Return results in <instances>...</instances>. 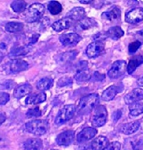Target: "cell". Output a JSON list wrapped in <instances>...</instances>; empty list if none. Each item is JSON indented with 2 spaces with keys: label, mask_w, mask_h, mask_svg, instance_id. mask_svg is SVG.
I'll list each match as a JSON object with an SVG mask.
<instances>
[{
  "label": "cell",
  "mask_w": 143,
  "mask_h": 150,
  "mask_svg": "<svg viewBox=\"0 0 143 150\" xmlns=\"http://www.w3.org/2000/svg\"><path fill=\"white\" fill-rule=\"evenodd\" d=\"M0 48L1 49H5L6 48V45H5V43H1L0 44Z\"/></svg>",
  "instance_id": "cell-47"
},
{
  "label": "cell",
  "mask_w": 143,
  "mask_h": 150,
  "mask_svg": "<svg viewBox=\"0 0 143 150\" xmlns=\"http://www.w3.org/2000/svg\"><path fill=\"white\" fill-rule=\"evenodd\" d=\"M135 36L136 38H137V40H138V41L141 42V43H142L143 42V30L137 31V33H135Z\"/></svg>",
  "instance_id": "cell-39"
},
{
  "label": "cell",
  "mask_w": 143,
  "mask_h": 150,
  "mask_svg": "<svg viewBox=\"0 0 143 150\" xmlns=\"http://www.w3.org/2000/svg\"><path fill=\"white\" fill-rule=\"evenodd\" d=\"M142 100H143V89L139 88H134L124 97L125 103L127 105L132 104Z\"/></svg>",
  "instance_id": "cell-14"
},
{
  "label": "cell",
  "mask_w": 143,
  "mask_h": 150,
  "mask_svg": "<svg viewBox=\"0 0 143 150\" xmlns=\"http://www.w3.org/2000/svg\"><path fill=\"white\" fill-rule=\"evenodd\" d=\"M130 115L133 117L138 116L143 113V102H136L129 106Z\"/></svg>",
  "instance_id": "cell-28"
},
{
  "label": "cell",
  "mask_w": 143,
  "mask_h": 150,
  "mask_svg": "<svg viewBox=\"0 0 143 150\" xmlns=\"http://www.w3.org/2000/svg\"><path fill=\"white\" fill-rule=\"evenodd\" d=\"M33 88L29 83H23L17 86L13 91V96L17 99H20L22 97L30 94Z\"/></svg>",
  "instance_id": "cell-17"
},
{
  "label": "cell",
  "mask_w": 143,
  "mask_h": 150,
  "mask_svg": "<svg viewBox=\"0 0 143 150\" xmlns=\"http://www.w3.org/2000/svg\"><path fill=\"white\" fill-rule=\"evenodd\" d=\"M125 21L131 24H135L142 21L143 8H134L127 11L125 15Z\"/></svg>",
  "instance_id": "cell-8"
},
{
  "label": "cell",
  "mask_w": 143,
  "mask_h": 150,
  "mask_svg": "<svg viewBox=\"0 0 143 150\" xmlns=\"http://www.w3.org/2000/svg\"><path fill=\"white\" fill-rule=\"evenodd\" d=\"M85 16H86V12L84 8L74 7L67 13L66 18H69L71 21H80L85 18Z\"/></svg>",
  "instance_id": "cell-16"
},
{
  "label": "cell",
  "mask_w": 143,
  "mask_h": 150,
  "mask_svg": "<svg viewBox=\"0 0 143 150\" xmlns=\"http://www.w3.org/2000/svg\"><path fill=\"white\" fill-rule=\"evenodd\" d=\"M105 44L103 41H93L87 46L86 54L89 58L98 57L104 51Z\"/></svg>",
  "instance_id": "cell-9"
},
{
  "label": "cell",
  "mask_w": 143,
  "mask_h": 150,
  "mask_svg": "<svg viewBox=\"0 0 143 150\" xmlns=\"http://www.w3.org/2000/svg\"><path fill=\"white\" fill-rule=\"evenodd\" d=\"M14 84L15 82L12 80H6V81L0 83V88H1V89H10V88L13 87Z\"/></svg>",
  "instance_id": "cell-35"
},
{
  "label": "cell",
  "mask_w": 143,
  "mask_h": 150,
  "mask_svg": "<svg viewBox=\"0 0 143 150\" xmlns=\"http://www.w3.org/2000/svg\"><path fill=\"white\" fill-rule=\"evenodd\" d=\"M53 82L54 81L52 78H42L37 81L36 88L40 91H45L52 87Z\"/></svg>",
  "instance_id": "cell-27"
},
{
  "label": "cell",
  "mask_w": 143,
  "mask_h": 150,
  "mask_svg": "<svg viewBox=\"0 0 143 150\" xmlns=\"http://www.w3.org/2000/svg\"><path fill=\"white\" fill-rule=\"evenodd\" d=\"M25 127L26 130L30 133L35 135H42L46 133L48 128V122L46 120H33L25 124Z\"/></svg>",
  "instance_id": "cell-3"
},
{
  "label": "cell",
  "mask_w": 143,
  "mask_h": 150,
  "mask_svg": "<svg viewBox=\"0 0 143 150\" xmlns=\"http://www.w3.org/2000/svg\"><path fill=\"white\" fill-rule=\"evenodd\" d=\"M80 3L81 4H91L92 2V1H79Z\"/></svg>",
  "instance_id": "cell-46"
},
{
  "label": "cell",
  "mask_w": 143,
  "mask_h": 150,
  "mask_svg": "<svg viewBox=\"0 0 143 150\" xmlns=\"http://www.w3.org/2000/svg\"><path fill=\"white\" fill-rule=\"evenodd\" d=\"M109 144L108 138L104 136H98L91 142V149L92 150H103Z\"/></svg>",
  "instance_id": "cell-21"
},
{
  "label": "cell",
  "mask_w": 143,
  "mask_h": 150,
  "mask_svg": "<svg viewBox=\"0 0 143 150\" xmlns=\"http://www.w3.org/2000/svg\"><path fill=\"white\" fill-rule=\"evenodd\" d=\"M90 74L87 71H81L75 76V79L79 82L86 81L90 79Z\"/></svg>",
  "instance_id": "cell-32"
},
{
  "label": "cell",
  "mask_w": 143,
  "mask_h": 150,
  "mask_svg": "<svg viewBox=\"0 0 143 150\" xmlns=\"http://www.w3.org/2000/svg\"><path fill=\"white\" fill-rule=\"evenodd\" d=\"M30 51V47L29 45L23 46H16L13 47L10 51V57H17L19 56H25Z\"/></svg>",
  "instance_id": "cell-23"
},
{
  "label": "cell",
  "mask_w": 143,
  "mask_h": 150,
  "mask_svg": "<svg viewBox=\"0 0 143 150\" xmlns=\"http://www.w3.org/2000/svg\"><path fill=\"white\" fill-rule=\"evenodd\" d=\"M97 129L95 127H86L79 132L76 136V140L79 143H84L90 140L96 136Z\"/></svg>",
  "instance_id": "cell-13"
},
{
  "label": "cell",
  "mask_w": 143,
  "mask_h": 150,
  "mask_svg": "<svg viewBox=\"0 0 143 150\" xmlns=\"http://www.w3.org/2000/svg\"><path fill=\"white\" fill-rule=\"evenodd\" d=\"M24 28L23 23L19 22H8L5 25V30L8 33H18L21 32Z\"/></svg>",
  "instance_id": "cell-26"
},
{
  "label": "cell",
  "mask_w": 143,
  "mask_h": 150,
  "mask_svg": "<svg viewBox=\"0 0 143 150\" xmlns=\"http://www.w3.org/2000/svg\"><path fill=\"white\" fill-rule=\"evenodd\" d=\"M142 43L138 40H135V41L130 42L128 45V50L129 52L131 54L135 53V52L139 48Z\"/></svg>",
  "instance_id": "cell-34"
},
{
  "label": "cell",
  "mask_w": 143,
  "mask_h": 150,
  "mask_svg": "<svg viewBox=\"0 0 143 150\" xmlns=\"http://www.w3.org/2000/svg\"><path fill=\"white\" fill-rule=\"evenodd\" d=\"M76 110L75 105H66L59 110L55 119V124L57 125H63L66 122L71 120L74 117Z\"/></svg>",
  "instance_id": "cell-5"
},
{
  "label": "cell",
  "mask_w": 143,
  "mask_h": 150,
  "mask_svg": "<svg viewBox=\"0 0 143 150\" xmlns=\"http://www.w3.org/2000/svg\"><path fill=\"white\" fill-rule=\"evenodd\" d=\"M106 38L113 39V40H118L119 38L122 37L124 35L123 30L120 28L119 25H115L110 28L105 33Z\"/></svg>",
  "instance_id": "cell-24"
},
{
  "label": "cell",
  "mask_w": 143,
  "mask_h": 150,
  "mask_svg": "<svg viewBox=\"0 0 143 150\" xmlns=\"http://www.w3.org/2000/svg\"><path fill=\"white\" fill-rule=\"evenodd\" d=\"M71 20L67 18H64L62 19H59L55 23H52V29L57 32H60L62 30H66L69 28V27L71 25Z\"/></svg>",
  "instance_id": "cell-25"
},
{
  "label": "cell",
  "mask_w": 143,
  "mask_h": 150,
  "mask_svg": "<svg viewBox=\"0 0 143 150\" xmlns=\"http://www.w3.org/2000/svg\"><path fill=\"white\" fill-rule=\"evenodd\" d=\"M99 96L98 93H91L81 98L78 103L77 112L79 115H86L92 112L98 105Z\"/></svg>",
  "instance_id": "cell-1"
},
{
  "label": "cell",
  "mask_w": 143,
  "mask_h": 150,
  "mask_svg": "<svg viewBox=\"0 0 143 150\" xmlns=\"http://www.w3.org/2000/svg\"><path fill=\"white\" fill-rule=\"evenodd\" d=\"M51 150H57V149H51Z\"/></svg>",
  "instance_id": "cell-48"
},
{
  "label": "cell",
  "mask_w": 143,
  "mask_h": 150,
  "mask_svg": "<svg viewBox=\"0 0 143 150\" xmlns=\"http://www.w3.org/2000/svg\"><path fill=\"white\" fill-rule=\"evenodd\" d=\"M120 148H121V144L120 142H113L109 143L103 150H120Z\"/></svg>",
  "instance_id": "cell-36"
},
{
  "label": "cell",
  "mask_w": 143,
  "mask_h": 150,
  "mask_svg": "<svg viewBox=\"0 0 143 150\" xmlns=\"http://www.w3.org/2000/svg\"><path fill=\"white\" fill-rule=\"evenodd\" d=\"M132 146L134 150H139L143 148V142L142 140L137 141L132 144Z\"/></svg>",
  "instance_id": "cell-38"
},
{
  "label": "cell",
  "mask_w": 143,
  "mask_h": 150,
  "mask_svg": "<svg viewBox=\"0 0 143 150\" xmlns=\"http://www.w3.org/2000/svg\"><path fill=\"white\" fill-rule=\"evenodd\" d=\"M122 88L120 87V85H112L109 86L102 93L101 97V100H104V101H110V100H113L117 93L121 91L119 89L120 88L121 89Z\"/></svg>",
  "instance_id": "cell-15"
},
{
  "label": "cell",
  "mask_w": 143,
  "mask_h": 150,
  "mask_svg": "<svg viewBox=\"0 0 143 150\" xmlns=\"http://www.w3.org/2000/svg\"><path fill=\"white\" fill-rule=\"evenodd\" d=\"M97 25V22L92 18H84L79 22V27L82 30H88Z\"/></svg>",
  "instance_id": "cell-31"
},
{
  "label": "cell",
  "mask_w": 143,
  "mask_h": 150,
  "mask_svg": "<svg viewBox=\"0 0 143 150\" xmlns=\"http://www.w3.org/2000/svg\"><path fill=\"white\" fill-rule=\"evenodd\" d=\"M42 141L38 138H30L23 143L25 150H42Z\"/></svg>",
  "instance_id": "cell-18"
},
{
  "label": "cell",
  "mask_w": 143,
  "mask_h": 150,
  "mask_svg": "<svg viewBox=\"0 0 143 150\" xmlns=\"http://www.w3.org/2000/svg\"><path fill=\"white\" fill-rule=\"evenodd\" d=\"M139 126H140V122L139 120H135L133 122H128V123L124 124L122 126L120 131H121L122 133L125 134H131L135 133V132H137L139 128Z\"/></svg>",
  "instance_id": "cell-22"
},
{
  "label": "cell",
  "mask_w": 143,
  "mask_h": 150,
  "mask_svg": "<svg viewBox=\"0 0 143 150\" xmlns=\"http://www.w3.org/2000/svg\"><path fill=\"white\" fill-rule=\"evenodd\" d=\"M47 9L52 15H57L62 12V4L57 1H50L47 4Z\"/></svg>",
  "instance_id": "cell-30"
},
{
  "label": "cell",
  "mask_w": 143,
  "mask_h": 150,
  "mask_svg": "<svg viewBox=\"0 0 143 150\" xmlns=\"http://www.w3.org/2000/svg\"><path fill=\"white\" fill-rule=\"evenodd\" d=\"M11 8L14 12L21 13L24 12L27 8V3L22 0H15L11 4Z\"/></svg>",
  "instance_id": "cell-29"
},
{
  "label": "cell",
  "mask_w": 143,
  "mask_h": 150,
  "mask_svg": "<svg viewBox=\"0 0 143 150\" xmlns=\"http://www.w3.org/2000/svg\"><path fill=\"white\" fill-rule=\"evenodd\" d=\"M137 85L139 86H143V76H142V77H140L139 79H137Z\"/></svg>",
  "instance_id": "cell-44"
},
{
  "label": "cell",
  "mask_w": 143,
  "mask_h": 150,
  "mask_svg": "<svg viewBox=\"0 0 143 150\" xmlns=\"http://www.w3.org/2000/svg\"><path fill=\"white\" fill-rule=\"evenodd\" d=\"M27 117L31 118V117H38L41 115V111H40L39 107H35L33 108L28 109V111L25 113Z\"/></svg>",
  "instance_id": "cell-33"
},
{
  "label": "cell",
  "mask_w": 143,
  "mask_h": 150,
  "mask_svg": "<svg viewBox=\"0 0 143 150\" xmlns=\"http://www.w3.org/2000/svg\"><path fill=\"white\" fill-rule=\"evenodd\" d=\"M10 99L9 94L5 92H0V105H5Z\"/></svg>",
  "instance_id": "cell-37"
},
{
  "label": "cell",
  "mask_w": 143,
  "mask_h": 150,
  "mask_svg": "<svg viewBox=\"0 0 143 150\" xmlns=\"http://www.w3.org/2000/svg\"><path fill=\"white\" fill-rule=\"evenodd\" d=\"M143 63V55L137 54L132 57L127 65V71L129 74H132L135 69Z\"/></svg>",
  "instance_id": "cell-19"
},
{
  "label": "cell",
  "mask_w": 143,
  "mask_h": 150,
  "mask_svg": "<svg viewBox=\"0 0 143 150\" xmlns=\"http://www.w3.org/2000/svg\"><path fill=\"white\" fill-rule=\"evenodd\" d=\"M127 70V63L124 60L115 61L112 64L108 71V76L110 79H115L125 74Z\"/></svg>",
  "instance_id": "cell-6"
},
{
  "label": "cell",
  "mask_w": 143,
  "mask_h": 150,
  "mask_svg": "<svg viewBox=\"0 0 143 150\" xmlns=\"http://www.w3.org/2000/svg\"><path fill=\"white\" fill-rule=\"evenodd\" d=\"M39 37H40V35H38V34H34L33 36H32L31 38H30L29 45H31V44L35 43V42H36L37 40H38V39L39 38Z\"/></svg>",
  "instance_id": "cell-41"
},
{
  "label": "cell",
  "mask_w": 143,
  "mask_h": 150,
  "mask_svg": "<svg viewBox=\"0 0 143 150\" xmlns=\"http://www.w3.org/2000/svg\"><path fill=\"white\" fill-rule=\"evenodd\" d=\"M59 40L64 46H74L80 42L81 37L77 33H65L59 35Z\"/></svg>",
  "instance_id": "cell-11"
},
{
  "label": "cell",
  "mask_w": 143,
  "mask_h": 150,
  "mask_svg": "<svg viewBox=\"0 0 143 150\" xmlns=\"http://www.w3.org/2000/svg\"><path fill=\"white\" fill-rule=\"evenodd\" d=\"M4 53H3L2 52H1V51H0V63L2 62L3 59H4Z\"/></svg>",
  "instance_id": "cell-45"
},
{
  "label": "cell",
  "mask_w": 143,
  "mask_h": 150,
  "mask_svg": "<svg viewBox=\"0 0 143 150\" xmlns=\"http://www.w3.org/2000/svg\"><path fill=\"white\" fill-rule=\"evenodd\" d=\"M45 6L40 3L30 5L23 12V18L28 23L38 21L45 13Z\"/></svg>",
  "instance_id": "cell-2"
},
{
  "label": "cell",
  "mask_w": 143,
  "mask_h": 150,
  "mask_svg": "<svg viewBox=\"0 0 143 150\" xmlns=\"http://www.w3.org/2000/svg\"><path fill=\"white\" fill-rule=\"evenodd\" d=\"M6 145V142L5 141V139H2V138H0V147H3Z\"/></svg>",
  "instance_id": "cell-43"
},
{
  "label": "cell",
  "mask_w": 143,
  "mask_h": 150,
  "mask_svg": "<svg viewBox=\"0 0 143 150\" xmlns=\"http://www.w3.org/2000/svg\"><path fill=\"white\" fill-rule=\"evenodd\" d=\"M47 98L46 93L41 92L39 93H35L33 95H29L25 98V103L27 105H35L41 103L45 101Z\"/></svg>",
  "instance_id": "cell-20"
},
{
  "label": "cell",
  "mask_w": 143,
  "mask_h": 150,
  "mask_svg": "<svg viewBox=\"0 0 143 150\" xmlns=\"http://www.w3.org/2000/svg\"><path fill=\"white\" fill-rule=\"evenodd\" d=\"M108 112L104 105H98L93 110L91 117V125L93 127H99L103 126L107 121Z\"/></svg>",
  "instance_id": "cell-4"
},
{
  "label": "cell",
  "mask_w": 143,
  "mask_h": 150,
  "mask_svg": "<svg viewBox=\"0 0 143 150\" xmlns=\"http://www.w3.org/2000/svg\"><path fill=\"white\" fill-rule=\"evenodd\" d=\"M121 18V11L118 6H113L108 11L101 13V18L110 23H118L120 21Z\"/></svg>",
  "instance_id": "cell-10"
},
{
  "label": "cell",
  "mask_w": 143,
  "mask_h": 150,
  "mask_svg": "<svg viewBox=\"0 0 143 150\" xmlns=\"http://www.w3.org/2000/svg\"><path fill=\"white\" fill-rule=\"evenodd\" d=\"M6 70L10 73H18L28 69L29 64L21 59H13L6 64Z\"/></svg>",
  "instance_id": "cell-7"
},
{
  "label": "cell",
  "mask_w": 143,
  "mask_h": 150,
  "mask_svg": "<svg viewBox=\"0 0 143 150\" xmlns=\"http://www.w3.org/2000/svg\"><path fill=\"white\" fill-rule=\"evenodd\" d=\"M74 139V131L69 129L59 134L56 138V142L59 146H68L73 142Z\"/></svg>",
  "instance_id": "cell-12"
},
{
  "label": "cell",
  "mask_w": 143,
  "mask_h": 150,
  "mask_svg": "<svg viewBox=\"0 0 143 150\" xmlns=\"http://www.w3.org/2000/svg\"><path fill=\"white\" fill-rule=\"evenodd\" d=\"M5 120H6V115L4 112H0V125H2Z\"/></svg>",
  "instance_id": "cell-42"
},
{
  "label": "cell",
  "mask_w": 143,
  "mask_h": 150,
  "mask_svg": "<svg viewBox=\"0 0 143 150\" xmlns=\"http://www.w3.org/2000/svg\"><path fill=\"white\" fill-rule=\"evenodd\" d=\"M121 115H122V112L120 110H117V111H115V112H114L113 115V118L114 121H115V122H116V121L118 120L119 118H120V116H121Z\"/></svg>",
  "instance_id": "cell-40"
}]
</instances>
